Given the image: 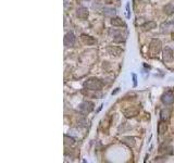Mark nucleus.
I'll use <instances>...</instances> for the list:
<instances>
[{"mask_svg":"<svg viewBox=\"0 0 174 163\" xmlns=\"http://www.w3.org/2000/svg\"><path fill=\"white\" fill-rule=\"evenodd\" d=\"M102 86H104L102 83H101L98 78H96V77H90V78H88V80L84 83V87L89 89V90H93V91L101 90Z\"/></svg>","mask_w":174,"mask_h":163,"instance_id":"1","label":"nucleus"},{"mask_svg":"<svg viewBox=\"0 0 174 163\" xmlns=\"http://www.w3.org/2000/svg\"><path fill=\"white\" fill-rule=\"evenodd\" d=\"M149 49H150V52L152 54H158L162 49V44L159 39H152L150 42V46H149Z\"/></svg>","mask_w":174,"mask_h":163,"instance_id":"2","label":"nucleus"},{"mask_svg":"<svg viewBox=\"0 0 174 163\" xmlns=\"http://www.w3.org/2000/svg\"><path fill=\"white\" fill-rule=\"evenodd\" d=\"M78 109L82 114H88L94 110V103L90 101H84L78 106Z\"/></svg>","mask_w":174,"mask_h":163,"instance_id":"3","label":"nucleus"},{"mask_svg":"<svg viewBox=\"0 0 174 163\" xmlns=\"http://www.w3.org/2000/svg\"><path fill=\"white\" fill-rule=\"evenodd\" d=\"M109 35L112 36L113 40H114L116 42H125V36L121 33L120 30H114V28H111V30H109Z\"/></svg>","mask_w":174,"mask_h":163,"instance_id":"4","label":"nucleus"},{"mask_svg":"<svg viewBox=\"0 0 174 163\" xmlns=\"http://www.w3.org/2000/svg\"><path fill=\"white\" fill-rule=\"evenodd\" d=\"M75 40H76L75 35L72 32H70L64 36V46L66 47H73L75 45Z\"/></svg>","mask_w":174,"mask_h":163,"instance_id":"5","label":"nucleus"},{"mask_svg":"<svg viewBox=\"0 0 174 163\" xmlns=\"http://www.w3.org/2000/svg\"><path fill=\"white\" fill-rule=\"evenodd\" d=\"M161 100H162V102L164 103L166 106H171V104L174 102V95L171 91H166V92H164L162 95Z\"/></svg>","mask_w":174,"mask_h":163,"instance_id":"6","label":"nucleus"},{"mask_svg":"<svg viewBox=\"0 0 174 163\" xmlns=\"http://www.w3.org/2000/svg\"><path fill=\"white\" fill-rule=\"evenodd\" d=\"M173 60V50L170 47H166L163 49V61L164 62H171Z\"/></svg>","mask_w":174,"mask_h":163,"instance_id":"7","label":"nucleus"},{"mask_svg":"<svg viewBox=\"0 0 174 163\" xmlns=\"http://www.w3.org/2000/svg\"><path fill=\"white\" fill-rule=\"evenodd\" d=\"M81 39H82V42H83V44H85V45H87V46H93L97 42L95 38L92 37V36H89V35H86V34H82Z\"/></svg>","mask_w":174,"mask_h":163,"instance_id":"8","label":"nucleus"},{"mask_svg":"<svg viewBox=\"0 0 174 163\" xmlns=\"http://www.w3.org/2000/svg\"><path fill=\"white\" fill-rule=\"evenodd\" d=\"M107 52L111 56H116V57H119L121 53L123 52V50L121 48H118V47H114V46H109L107 47Z\"/></svg>","mask_w":174,"mask_h":163,"instance_id":"9","label":"nucleus"},{"mask_svg":"<svg viewBox=\"0 0 174 163\" xmlns=\"http://www.w3.org/2000/svg\"><path fill=\"white\" fill-rule=\"evenodd\" d=\"M88 10H87V8H84V7H81L78 8L77 10H76V15H77V18L82 20H85L88 18Z\"/></svg>","mask_w":174,"mask_h":163,"instance_id":"10","label":"nucleus"},{"mask_svg":"<svg viewBox=\"0 0 174 163\" xmlns=\"http://www.w3.org/2000/svg\"><path fill=\"white\" fill-rule=\"evenodd\" d=\"M159 152L160 153H166V155H172V147L168 144H162L159 147Z\"/></svg>","mask_w":174,"mask_h":163,"instance_id":"11","label":"nucleus"},{"mask_svg":"<svg viewBox=\"0 0 174 163\" xmlns=\"http://www.w3.org/2000/svg\"><path fill=\"white\" fill-rule=\"evenodd\" d=\"M122 143L128 145V147H134L135 146V138L131 136H124L122 137Z\"/></svg>","mask_w":174,"mask_h":163,"instance_id":"12","label":"nucleus"},{"mask_svg":"<svg viewBox=\"0 0 174 163\" xmlns=\"http://www.w3.org/2000/svg\"><path fill=\"white\" fill-rule=\"evenodd\" d=\"M157 27V23L155 21H149V22H146L144 25H142V28L144 30H154Z\"/></svg>","mask_w":174,"mask_h":163,"instance_id":"13","label":"nucleus"},{"mask_svg":"<svg viewBox=\"0 0 174 163\" xmlns=\"http://www.w3.org/2000/svg\"><path fill=\"white\" fill-rule=\"evenodd\" d=\"M170 110H168V109H162L161 112H160V119H161V121L163 122H168L169 121V119H170Z\"/></svg>","mask_w":174,"mask_h":163,"instance_id":"14","label":"nucleus"},{"mask_svg":"<svg viewBox=\"0 0 174 163\" xmlns=\"http://www.w3.org/2000/svg\"><path fill=\"white\" fill-rule=\"evenodd\" d=\"M138 109L137 108H132V109H128V110L124 111V114H125V116L126 118H133V116H135L138 114Z\"/></svg>","mask_w":174,"mask_h":163,"instance_id":"15","label":"nucleus"},{"mask_svg":"<svg viewBox=\"0 0 174 163\" xmlns=\"http://www.w3.org/2000/svg\"><path fill=\"white\" fill-rule=\"evenodd\" d=\"M166 129H168V126H166V122H163V121H160L158 124V133L160 135H162L166 132Z\"/></svg>","mask_w":174,"mask_h":163,"instance_id":"16","label":"nucleus"},{"mask_svg":"<svg viewBox=\"0 0 174 163\" xmlns=\"http://www.w3.org/2000/svg\"><path fill=\"white\" fill-rule=\"evenodd\" d=\"M110 22H111V24H112L113 26H116V27L124 26V22L120 19V18H112Z\"/></svg>","mask_w":174,"mask_h":163,"instance_id":"17","label":"nucleus"},{"mask_svg":"<svg viewBox=\"0 0 174 163\" xmlns=\"http://www.w3.org/2000/svg\"><path fill=\"white\" fill-rule=\"evenodd\" d=\"M163 10H164V12H166V14H172V13H174V1L166 4V7L163 8Z\"/></svg>","mask_w":174,"mask_h":163,"instance_id":"18","label":"nucleus"},{"mask_svg":"<svg viewBox=\"0 0 174 163\" xmlns=\"http://www.w3.org/2000/svg\"><path fill=\"white\" fill-rule=\"evenodd\" d=\"M104 14L106 16H112L113 18L116 15V9H113V8H104Z\"/></svg>","mask_w":174,"mask_h":163,"instance_id":"19","label":"nucleus"},{"mask_svg":"<svg viewBox=\"0 0 174 163\" xmlns=\"http://www.w3.org/2000/svg\"><path fill=\"white\" fill-rule=\"evenodd\" d=\"M64 144L69 145V146H72V145L75 144V139L73 137H70L68 135H64Z\"/></svg>","mask_w":174,"mask_h":163,"instance_id":"20","label":"nucleus"},{"mask_svg":"<svg viewBox=\"0 0 174 163\" xmlns=\"http://www.w3.org/2000/svg\"><path fill=\"white\" fill-rule=\"evenodd\" d=\"M132 76H133V82H134V86H136V85H137V78H136V75H135V74H132Z\"/></svg>","mask_w":174,"mask_h":163,"instance_id":"21","label":"nucleus"},{"mask_svg":"<svg viewBox=\"0 0 174 163\" xmlns=\"http://www.w3.org/2000/svg\"><path fill=\"white\" fill-rule=\"evenodd\" d=\"M126 11H128V18H130V4H126Z\"/></svg>","mask_w":174,"mask_h":163,"instance_id":"22","label":"nucleus"},{"mask_svg":"<svg viewBox=\"0 0 174 163\" xmlns=\"http://www.w3.org/2000/svg\"><path fill=\"white\" fill-rule=\"evenodd\" d=\"M172 39L174 40V33H172Z\"/></svg>","mask_w":174,"mask_h":163,"instance_id":"23","label":"nucleus"}]
</instances>
